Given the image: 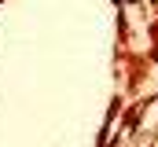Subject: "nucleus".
Segmentation results:
<instances>
[]
</instances>
